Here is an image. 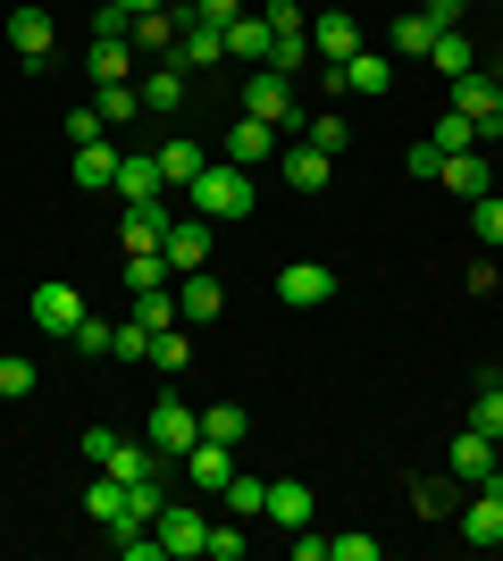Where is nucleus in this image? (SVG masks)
<instances>
[{
	"label": "nucleus",
	"instance_id": "f257e3e1",
	"mask_svg": "<svg viewBox=\"0 0 503 561\" xmlns=\"http://www.w3.org/2000/svg\"><path fill=\"white\" fill-rule=\"evenodd\" d=\"M185 210H202V218H252V168H227V160H210L202 176L185 185Z\"/></svg>",
	"mask_w": 503,
	"mask_h": 561
},
{
	"label": "nucleus",
	"instance_id": "f03ea898",
	"mask_svg": "<svg viewBox=\"0 0 503 561\" xmlns=\"http://www.w3.org/2000/svg\"><path fill=\"white\" fill-rule=\"evenodd\" d=\"M243 110L252 117H268V126H277V135H302V101H294V76L286 68H243Z\"/></svg>",
	"mask_w": 503,
	"mask_h": 561
},
{
	"label": "nucleus",
	"instance_id": "7ed1b4c3",
	"mask_svg": "<svg viewBox=\"0 0 503 561\" xmlns=\"http://www.w3.org/2000/svg\"><path fill=\"white\" fill-rule=\"evenodd\" d=\"M144 436H151V453L185 461V453L202 445V411H193L185 394H151V411H144Z\"/></svg>",
	"mask_w": 503,
	"mask_h": 561
},
{
	"label": "nucleus",
	"instance_id": "20e7f679",
	"mask_svg": "<svg viewBox=\"0 0 503 561\" xmlns=\"http://www.w3.org/2000/svg\"><path fill=\"white\" fill-rule=\"evenodd\" d=\"M210 252H218V218H202V210H176L168 218V243H160V260L185 277V268H210Z\"/></svg>",
	"mask_w": 503,
	"mask_h": 561
},
{
	"label": "nucleus",
	"instance_id": "39448f33",
	"mask_svg": "<svg viewBox=\"0 0 503 561\" xmlns=\"http://www.w3.org/2000/svg\"><path fill=\"white\" fill-rule=\"evenodd\" d=\"M151 537H160L168 561H202L210 553V512H193V503H168L160 519H151Z\"/></svg>",
	"mask_w": 503,
	"mask_h": 561
},
{
	"label": "nucleus",
	"instance_id": "423d86ee",
	"mask_svg": "<svg viewBox=\"0 0 503 561\" xmlns=\"http://www.w3.org/2000/svg\"><path fill=\"white\" fill-rule=\"evenodd\" d=\"M9 50H18L25 68H50V50H59V18H50V9H34V0H25V9H9Z\"/></svg>",
	"mask_w": 503,
	"mask_h": 561
},
{
	"label": "nucleus",
	"instance_id": "0eeeda50",
	"mask_svg": "<svg viewBox=\"0 0 503 561\" xmlns=\"http://www.w3.org/2000/svg\"><path fill=\"white\" fill-rule=\"evenodd\" d=\"M361 50V18L353 9H319L311 18V68H344Z\"/></svg>",
	"mask_w": 503,
	"mask_h": 561
},
{
	"label": "nucleus",
	"instance_id": "6e6552de",
	"mask_svg": "<svg viewBox=\"0 0 503 561\" xmlns=\"http://www.w3.org/2000/svg\"><path fill=\"white\" fill-rule=\"evenodd\" d=\"M495 469H503V445L487 436V427L461 420V427H454V478H461V486H487Z\"/></svg>",
	"mask_w": 503,
	"mask_h": 561
},
{
	"label": "nucleus",
	"instance_id": "1a4fd4ad",
	"mask_svg": "<svg viewBox=\"0 0 503 561\" xmlns=\"http://www.w3.org/2000/svg\"><path fill=\"white\" fill-rule=\"evenodd\" d=\"M118 160H126V151H118L110 135L76 142V151H68V185H84V193H110V185H118Z\"/></svg>",
	"mask_w": 503,
	"mask_h": 561
},
{
	"label": "nucleus",
	"instance_id": "9d476101",
	"mask_svg": "<svg viewBox=\"0 0 503 561\" xmlns=\"http://www.w3.org/2000/svg\"><path fill=\"white\" fill-rule=\"evenodd\" d=\"M277 142H286V135H277L268 117L243 110L236 126H227V151H218V160H227V168H261V160H277Z\"/></svg>",
	"mask_w": 503,
	"mask_h": 561
},
{
	"label": "nucleus",
	"instance_id": "9b49d317",
	"mask_svg": "<svg viewBox=\"0 0 503 561\" xmlns=\"http://www.w3.org/2000/svg\"><path fill=\"white\" fill-rule=\"evenodd\" d=\"M277 302H286V310L335 302V268H319V260H294V268H277Z\"/></svg>",
	"mask_w": 503,
	"mask_h": 561
},
{
	"label": "nucleus",
	"instance_id": "f8f14e48",
	"mask_svg": "<svg viewBox=\"0 0 503 561\" xmlns=\"http://www.w3.org/2000/svg\"><path fill=\"white\" fill-rule=\"evenodd\" d=\"M454 537H461V545H479V553H495V545H503V494H495V486H479L470 503H461Z\"/></svg>",
	"mask_w": 503,
	"mask_h": 561
},
{
	"label": "nucleus",
	"instance_id": "ddd939ff",
	"mask_svg": "<svg viewBox=\"0 0 503 561\" xmlns=\"http://www.w3.org/2000/svg\"><path fill=\"white\" fill-rule=\"evenodd\" d=\"M25 310H34V328H43V335H76V319H84V294L50 277V285H34V302H25Z\"/></svg>",
	"mask_w": 503,
	"mask_h": 561
},
{
	"label": "nucleus",
	"instance_id": "4468645a",
	"mask_svg": "<svg viewBox=\"0 0 503 561\" xmlns=\"http://www.w3.org/2000/svg\"><path fill=\"white\" fill-rule=\"evenodd\" d=\"M436 185L454 193V202H487V193H495V168H487V151H454V160L436 168Z\"/></svg>",
	"mask_w": 503,
	"mask_h": 561
},
{
	"label": "nucleus",
	"instance_id": "2eb2a0df",
	"mask_svg": "<svg viewBox=\"0 0 503 561\" xmlns=\"http://www.w3.org/2000/svg\"><path fill=\"white\" fill-rule=\"evenodd\" d=\"M176 310H185V328H210L218 310H227V285H218L210 268H185V277H176Z\"/></svg>",
	"mask_w": 503,
	"mask_h": 561
},
{
	"label": "nucleus",
	"instance_id": "dca6fc26",
	"mask_svg": "<svg viewBox=\"0 0 503 561\" xmlns=\"http://www.w3.org/2000/svg\"><path fill=\"white\" fill-rule=\"evenodd\" d=\"M168 218H176L168 202H126L118 243H126V252H160V243H168Z\"/></svg>",
	"mask_w": 503,
	"mask_h": 561
},
{
	"label": "nucleus",
	"instance_id": "f3484780",
	"mask_svg": "<svg viewBox=\"0 0 503 561\" xmlns=\"http://www.w3.org/2000/svg\"><path fill=\"white\" fill-rule=\"evenodd\" d=\"M151 160H160L168 193H185L193 176H202V168H210V151H202V142H193V135H168V142H151Z\"/></svg>",
	"mask_w": 503,
	"mask_h": 561
},
{
	"label": "nucleus",
	"instance_id": "a211bd4d",
	"mask_svg": "<svg viewBox=\"0 0 503 561\" xmlns=\"http://www.w3.org/2000/svg\"><path fill=\"white\" fill-rule=\"evenodd\" d=\"M227 59H236V68H268V59H277V34H268V18H252V9H243V18L227 25Z\"/></svg>",
	"mask_w": 503,
	"mask_h": 561
},
{
	"label": "nucleus",
	"instance_id": "6ab92c4d",
	"mask_svg": "<svg viewBox=\"0 0 503 561\" xmlns=\"http://www.w3.org/2000/svg\"><path fill=\"white\" fill-rule=\"evenodd\" d=\"M185 478L202 494H227V478H236V445H218V436H202V445L185 453Z\"/></svg>",
	"mask_w": 503,
	"mask_h": 561
},
{
	"label": "nucleus",
	"instance_id": "aec40b11",
	"mask_svg": "<svg viewBox=\"0 0 503 561\" xmlns=\"http://www.w3.org/2000/svg\"><path fill=\"white\" fill-rule=\"evenodd\" d=\"M110 193H118V202H168V176H160V160H151V151H126Z\"/></svg>",
	"mask_w": 503,
	"mask_h": 561
},
{
	"label": "nucleus",
	"instance_id": "412c9836",
	"mask_svg": "<svg viewBox=\"0 0 503 561\" xmlns=\"http://www.w3.org/2000/svg\"><path fill=\"white\" fill-rule=\"evenodd\" d=\"M227 59V25H202L193 18L185 34H176V68H218Z\"/></svg>",
	"mask_w": 503,
	"mask_h": 561
},
{
	"label": "nucleus",
	"instance_id": "4be33fe9",
	"mask_svg": "<svg viewBox=\"0 0 503 561\" xmlns=\"http://www.w3.org/2000/svg\"><path fill=\"white\" fill-rule=\"evenodd\" d=\"M261 519H277V528H311V486H302V478H268V512Z\"/></svg>",
	"mask_w": 503,
	"mask_h": 561
},
{
	"label": "nucleus",
	"instance_id": "5701e85b",
	"mask_svg": "<svg viewBox=\"0 0 503 561\" xmlns=\"http://www.w3.org/2000/svg\"><path fill=\"white\" fill-rule=\"evenodd\" d=\"M176 34H185V25H176V9H151V18L126 25V43L151 50V59H176Z\"/></svg>",
	"mask_w": 503,
	"mask_h": 561
},
{
	"label": "nucleus",
	"instance_id": "b1692460",
	"mask_svg": "<svg viewBox=\"0 0 503 561\" xmlns=\"http://www.w3.org/2000/svg\"><path fill=\"white\" fill-rule=\"evenodd\" d=\"M386 84H395L386 50H353V59H344V93H361V101H386Z\"/></svg>",
	"mask_w": 503,
	"mask_h": 561
},
{
	"label": "nucleus",
	"instance_id": "393cba45",
	"mask_svg": "<svg viewBox=\"0 0 503 561\" xmlns=\"http://www.w3.org/2000/svg\"><path fill=\"white\" fill-rule=\"evenodd\" d=\"M328 176H335V160L319 151V142H294L286 151V185L294 193H328Z\"/></svg>",
	"mask_w": 503,
	"mask_h": 561
},
{
	"label": "nucleus",
	"instance_id": "a878e982",
	"mask_svg": "<svg viewBox=\"0 0 503 561\" xmlns=\"http://www.w3.org/2000/svg\"><path fill=\"white\" fill-rule=\"evenodd\" d=\"M135 93H144V117H168V110H185V76H176V59H168V68H151L144 84H135Z\"/></svg>",
	"mask_w": 503,
	"mask_h": 561
},
{
	"label": "nucleus",
	"instance_id": "bb28decb",
	"mask_svg": "<svg viewBox=\"0 0 503 561\" xmlns=\"http://www.w3.org/2000/svg\"><path fill=\"white\" fill-rule=\"evenodd\" d=\"M84 76H93V84H126V76H135V43H93L84 50Z\"/></svg>",
	"mask_w": 503,
	"mask_h": 561
},
{
	"label": "nucleus",
	"instance_id": "cd10ccee",
	"mask_svg": "<svg viewBox=\"0 0 503 561\" xmlns=\"http://www.w3.org/2000/svg\"><path fill=\"white\" fill-rule=\"evenodd\" d=\"M160 469H168V453H151V436H144V445H126V436H118V453H110V478H126V486H135V478H160Z\"/></svg>",
	"mask_w": 503,
	"mask_h": 561
},
{
	"label": "nucleus",
	"instance_id": "c85d7f7f",
	"mask_svg": "<svg viewBox=\"0 0 503 561\" xmlns=\"http://www.w3.org/2000/svg\"><path fill=\"white\" fill-rule=\"evenodd\" d=\"M135 328H185V310H176V285H151V294H135Z\"/></svg>",
	"mask_w": 503,
	"mask_h": 561
},
{
	"label": "nucleus",
	"instance_id": "c756f323",
	"mask_svg": "<svg viewBox=\"0 0 503 561\" xmlns=\"http://www.w3.org/2000/svg\"><path fill=\"white\" fill-rule=\"evenodd\" d=\"M428 68H445V84L479 68V50H470V34H461V25H454V34H436V43H428Z\"/></svg>",
	"mask_w": 503,
	"mask_h": 561
},
{
	"label": "nucleus",
	"instance_id": "7c9ffc66",
	"mask_svg": "<svg viewBox=\"0 0 503 561\" xmlns=\"http://www.w3.org/2000/svg\"><path fill=\"white\" fill-rule=\"evenodd\" d=\"M84 512H93L101 528L118 537V528H126V478H93V494H84Z\"/></svg>",
	"mask_w": 503,
	"mask_h": 561
},
{
	"label": "nucleus",
	"instance_id": "2f4dec72",
	"mask_svg": "<svg viewBox=\"0 0 503 561\" xmlns=\"http://www.w3.org/2000/svg\"><path fill=\"white\" fill-rule=\"evenodd\" d=\"M93 110H101V126H135V117H144V93H135V84H93Z\"/></svg>",
	"mask_w": 503,
	"mask_h": 561
},
{
	"label": "nucleus",
	"instance_id": "473e14b6",
	"mask_svg": "<svg viewBox=\"0 0 503 561\" xmlns=\"http://www.w3.org/2000/svg\"><path fill=\"white\" fill-rule=\"evenodd\" d=\"M160 512H168V486H160V478H135V486H126V528H151ZM126 528H118V537H126Z\"/></svg>",
	"mask_w": 503,
	"mask_h": 561
},
{
	"label": "nucleus",
	"instance_id": "72a5a7b5",
	"mask_svg": "<svg viewBox=\"0 0 503 561\" xmlns=\"http://www.w3.org/2000/svg\"><path fill=\"white\" fill-rule=\"evenodd\" d=\"M454 110H461V117H479V126H487V110H495V76H487V68L454 76Z\"/></svg>",
	"mask_w": 503,
	"mask_h": 561
},
{
	"label": "nucleus",
	"instance_id": "f704fd0d",
	"mask_svg": "<svg viewBox=\"0 0 503 561\" xmlns=\"http://www.w3.org/2000/svg\"><path fill=\"white\" fill-rule=\"evenodd\" d=\"M428 142H436V151H445V160H454V151H479L487 135H479V117H461V110H445V117H436V135H428Z\"/></svg>",
	"mask_w": 503,
	"mask_h": 561
},
{
	"label": "nucleus",
	"instance_id": "c9c22d12",
	"mask_svg": "<svg viewBox=\"0 0 503 561\" xmlns=\"http://www.w3.org/2000/svg\"><path fill=\"white\" fill-rule=\"evenodd\" d=\"M202 436H218V445H236V453H243V436H252V411H243V402H218V411H202Z\"/></svg>",
	"mask_w": 503,
	"mask_h": 561
},
{
	"label": "nucleus",
	"instance_id": "e433bc0d",
	"mask_svg": "<svg viewBox=\"0 0 503 561\" xmlns=\"http://www.w3.org/2000/svg\"><path fill=\"white\" fill-rule=\"evenodd\" d=\"M118 277H126V294H151V285H168L176 268H168L160 252H126V260H118Z\"/></svg>",
	"mask_w": 503,
	"mask_h": 561
},
{
	"label": "nucleus",
	"instance_id": "4c0bfd02",
	"mask_svg": "<svg viewBox=\"0 0 503 561\" xmlns=\"http://www.w3.org/2000/svg\"><path fill=\"white\" fill-rule=\"evenodd\" d=\"M185 360H193V335L185 328H160V335H151V369H160V377H185Z\"/></svg>",
	"mask_w": 503,
	"mask_h": 561
},
{
	"label": "nucleus",
	"instance_id": "58836bf2",
	"mask_svg": "<svg viewBox=\"0 0 503 561\" xmlns=\"http://www.w3.org/2000/svg\"><path fill=\"white\" fill-rule=\"evenodd\" d=\"M428 43H436V25L420 18V9H403V18H395V59H428Z\"/></svg>",
	"mask_w": 503,
	"mask_h": 561
},
{
	"label": "nucleus",
	"instance_id": "ea45409f",
	"mask_svg": "<svg viewBox=\"0 0 503 561\" xmlns=\"http://www.w3.org/2000/svg\"><path fill=\"white\" fill-rule=\"evenodd\" d=\"M68 344H76V352H93V360H110V352H118V319H93V310H84Z\"/></svg>",
	"mask_w": 503,
	"mask_h": 561
},
{
	"label": "nucleus",
	"instance_id": "a19ab883",
	"mask_svg": "<svg viewBox=\"0 0 503 561\" xmlns=\"http://www.w3.org/2000/svg\"><path fill=\"white\" fill-rule=\"evenodd\" d=\"M227 512H236V519H261L268 512V478H243V469H236V478H227Z\"/></svg>",
	"mask_w": 503,
	"mask_h": 561
},
{
	"label": "nucleus",
	"instance_id": "79ce46f5",
	"mask_svg": "<svg viewBox=\"0 0 503 561\" xmlns=\"http://www.w3.org/2000/svg\"><path fill=\"white\" fill-rule=\"evenodd\" d=\"M243 528H252V519H236V512L210 519V561H243V553H252V537H243Z\"/></svg>",
	"mask_w": 503,
	"mask_h": 561
},
{
	"label": "nucleus",
	"instance_id": "37998d69",
	"mask_svg": "<svg viewBox=\"0 0 503 561\" xmlns=\"http://www.w3.org/2000/svg\"><path fill=\"white\" fill-rule=\"evenodd\" d=\"M470 427H487L503 445V377H479V402H470Z\"/></svg>",
	"mask_w": 503,
	"mask_h": 561
},
{
	"label": "nucleus",
	"instance_id": "c03bdc74",
	"mask_svg": "<svg viewBox=\"0 0 503 561\" xmlns=\"http://www.w3.org/2000/svg\"><path fill=\"white\" fill-rule=\"evenodd\" d=\"M34 386H43V377H34V360H25V352H0V402H25Z\"/></svg>",
	"mask_w": 503,
	"mask_h": 561
},
{
	"label": "nucleus",
	"instance_id": "a18cd8bd",
	"mask_svg": "<svg viewBox=\"0 0 503 561\" xmlns=\"http://www.w3.org/2000/svg\"><path fill=\"white\" fill-rule=\"evenodd\" d=\"M302 142H319V151L335 160V151L353 142V126H344V117H328V110H311V117H302Z\"/></svg>",
	"mask_w": 503,
	"mask_h": 561
},
{
	"label": "nucleus",
	"instance_id": "49530a36",
	"mask_svg": "<svg viewBox=\"0 0 503 561\" xmlns=\"http://www.w3.org/2000/svg\"><path fill=\"white\" fill-rule=\"evenodd\" d=\"M470 227H479V243H487V252H503V193L470 202Z\"/></svg>",
	"mask_w": 503,
	"mask_h": 561
},
{
	"label": "nucleus",
	"instance_id": "de8ad7c7",
	"mask_svg": "<svg viewBox=\"0 0 503 561\" xmlns=\"http://www.w3.org/2000/svg\"><path fill=\"white\" fill-rule=\"evenodd\" d=\"M268 34H311V18H302V0H261Z\"/></svg>",
	"mask_w": 503,
	"mask_h": 561
},
{
	"label": "nucleus",
	"instance_id": "09e8293b",
	"mask_svg": "<svg viewBox=\"0 0 503 561\" xmlns=\"http://www.w3.org/2000/svg\"><path fill=\"white\" fill-rule=\"evenodd\" d=\"M411 503H420L428 519H445V512H454V486H445V478H420V486H411Z\"/></svg>",
	"mask_w": 503,
	"mask_h": 561
},
{
	"label": "nucleus",
	"instance_id": "8fccbe9b",
	"mask_svg": "<svg viewBox=\"0 0 503 561\" xmlns=\"http://www.w3.org/2000/svg\"><path fill=\"white\" fill-rule=\"evenodd\" d=\"M126 25H135V18H126L118 0H101V9H93V43H126Z\"/></svg>",
	"mask_w": 503,
	"mask_h": 561
},
{
	"label": "nucleus",
	"instance_id": "3c124183",
	"mask_svg": "<svg viewBox=\"0 0 503 561\" xmlns=\"http://www.w3.org/2000/svg\"><path fill=\"white\" fill-rule=\"evenodd\" d=\"M328 561H378V537H328Z\"/></svg>",
	"mask_w": 503,
	"mask_h": 561
},
{
	"label": "nucleus",
	"instance_id": "603ef678",
	"mask_svg": "<svg viewBox=\"0 0 503 561\" xmlns=\"http://www.w3.org/2000/svg\"><path fill=\"white\" fill-rule=\"evenodd\" d=\"M461 9H470V0H420V18H428L436 34H454V25H461Z\"/></svg>",
	"mask_w": 503,
	"mask_h": 561
},
{
	"label": "nucleus",
	"instance_id": "864d4df0",
	"mask_svg": "<svg viewBox=\"0 0 503 561\" xmlns=\"http://www.w3.org/2000/svg\"><path fill=\"white\" fill-rule=\"evenodd\" d=\"M93 135H110V126H101V110H93V101H84V110H68V142H93Z\"/></svg>",
	"mask_w": 503,
	"mask_h": 561
},
{
	"label": "nucleus",
	"instance_id": "5fc2aeb1",
	"mask_svg": "<svg viewBox=\"0 0 503 561\" xmlns=\"http://www.w3.org/2000/svg\"><path fill=\"white\" fill-rule=\"evenodd\" d=\"M118 360H151V328H135V319H126V328H118Z\"/></svg>",
	"mask_w": 503,
	"mask_h": 561
},
{
	"label": "nucleus",
	"instance_id": "6e6d98bb",
	"mask_svg": "<svg viewBox=\"0 0 503 561\" xmlns=\"http://www.w3.org/2000/svg\"><path fill=\"white\" fill-rule=\"evenodd\" d=\"M110 453H118V427H84V461L110 469Z\"/></svg>",
	"mask_w": 503,
	"mask_h": 561
},
{
	"label": "nucleus",
	"instance_id": "4d7b16f0",
	"mask_svg": "<svg viewBox=\"0 0 503 561\" xmlns=\"http://www.w3.org/2000/svg\"><path fill=\"white\" fill-rule=\"evenodd\" d=\"M193 18H202V25H236L243 0H193Z\"/></svg>",
	"mask_w": 503,
	"mask_h": 561
},
{
	"label": "nucleus",
	"instance_id": "13d9d810",
	"mask_svg": "<svg viewBox=\"0 0 503 561\" xmlns=\"http://www.w3.org/2000/svg\"><path fill=\"white\" fill-rule=\"evenodd\" d=\"M403 168H411V176H436V168H445V151H436V142H411Z\"/></svg>",
	"mask_w": 503,
	"mask_h": 561
},
{
	"label": "nucleus",
	"instance_id": "bf43d9fd",
	"mask_svg": "<svg viewBox=\"0 0 503 561\" xmlns=\"http://www.w3.org/2000/svg\"><path fill=\"white\" fill-rule=\"evenodd\" d=\"M118 9L126 18H151V9H168V0H118Z\"/></svg>",
	"mask_w": 503,
	"mask_h": 561
},
{
	"label": "nucleus",
	"instance_id": "052dcab7",
	"mask_svg": "<svg viewBox=\"0 0 503 561\" xmlns=\"http://www.w3.org/2000/svg\"><path fill=\"white\" fill-rule=\"evenodd\" d=\"M487 486H495V494H503V469H495V478H487Z\"/></svg>",
	"mask_w": 503,
	"mask_h": 561
},
{
	"label": "nucleus",
	"instance_id": "680f3d73",
	"mask_svg": "<svg viewBox=\"0 0 503 561\" xmlns=\"http://www.w3.org/2000/svg\"><path fill=\"white\" fill-rule=\"evenodd\" d=\"M487 76H495V84H503V59H495V68H487Z\"/></svg>",
	"mask_w": 503,
	"mask_h": 561
},
{
	"label": "nucleus",
	"instance_id": "e2e57ef3",
	"mask_svg": "<svg viewBox=\"0 0 503 561\" xmlns=\"http://www.w3.org/2000/svg\"><path fill=\"white\" fill-rule=\"evenodd\" d=\"M335 9H353V0H335Z\"/></svg>",
	"mask_w": 503,
	"mask_h": 561
}]
</instances>
